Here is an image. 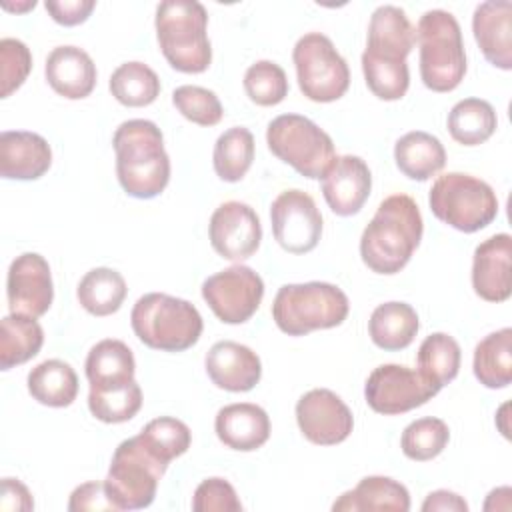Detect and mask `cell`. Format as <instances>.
Returning <instances> with one entry per match:
<instances>
[{"label": "cell", "instance_id": "1", "mask_svg": "<svg viewBox=\"0 0 512 512\" xmlns=\"http://www.w3.org/2000/svg\"><path fill=\"white\" fill-rule=\"evenodd\" d=\"M424 232L418 204L408 194L384 198L360 236L362 262L376 274H396L412 258Z\"/></svg>", "mask_w": 512, "mask_h": 512}, {"label": "cell", "instance_id": "2", "mask_svg": "<svg viewBox=\"0 0 512 512\" xmlns=\"http://www.w3.org/2000/svg\"><path fill=\"white\" fill-rule=\"evenodd\" d=\"M112 146L116 154V176L122 190L140 200L156 198L170 180V158L160 128L144 118L122 122Z\"/></svg>", "mask_w": 512, "mask_h": 512}, {"label": "cell", "instance_id": "3", "mask_svg": "<svg viewBox=\"0 0 512 512\" xmlns=\"http://www.w3.org/2000/svg\"><path fill=\"white\" fill-rule=\"evenodd\" d=\"M156 38L168 64L184 74H200L212 62L208 12L196 0H164L156 8Z\"/></svg>", "mask_w": 512, "mask_h": 512}, {"label": "cell", "instance_id": "4", "mask_svg": "<svg viewBox=\"0 0 512 512\" xmlns=\"http://www.w3.org/2000/svg\"><path fill=\"white\" fill-rule=\"evenodd\" d=\"M130 322L142 344L162 352H184L192 348L204 328L194 304L164 292L140 296L132 306Z\"/></svg>", "mask_w": 512, "mask_h": 512}, {"label": "cell", "instance_id": "5", "mask_svg": "<svg viewBox=\"0 0 512 512\" xmlns=\"http://www.w3.org/2000/svg\"><path fill=\"white\" fill-rule=\"evenodd\" d=\"M416 42L420 46V78L432 92H452L466 74V52L458 20L446 10L420 16Z\"/></svg>", "mask_w": 512, "mask_h": 512}, {"label": "cell", "instance_id": "6", "mask_svg": "<svg viewBox=\"0 0 512 512\" xmlns=\"http://www.w3.org/2000/svg\"><path fill=\"white\" fill-rule=\"evenodd\" d=\"M350 310L348 296L330 282L284 284L274 296L272 318L288 336L340 326Z\"/></svg>", "mask_w": 512, "mask_h": 512}, {"label": "cell", "instance_id": "7", "mask_svg": "<svg viewBox=\"0 0 512 512\" xmlns=\"http://www.w3.org/2000/svg\"><path fill=\"white\" fill-rule=\"evenodd\" d=\"M432 214L464 234L486 228L498 216L492 186L464 172H448L434 180L428 194Z\"/></svg>", "mask_w": 512, "mask_h": 512}, {"label": "cell", "instance_id": "8", "mask_svg": "<svg viewBox=\"0 0 512 512\" xmlns=\"http://www.w3.org/2000/svg\"><path fill=\"white\" fill-rule=\"evenodd\" d=\"M168 464L158 460L136 436L118 444L104 480L116 510H140L154 502Z\"/></svg>", "mask_w": 512, "mask_h": 512}, {"label": "cell", "instance_id": "9", "mask_svg": "<svg viewBox=\"0 0 512 512\" xmlns=\"http://www.w3.org/2000/svg\"><path fill=\"white\" fill-rule=\"evenodd\" d=\"M270 152L292 166L304 178H322L336 158L332 138L310 118L300 114H280L266 128Z\"/></svg>", "mask_w": 512, "mask_h": 512}, {"label": "cell", "instance_id": "10", "mask_svg": "<svg viewBox=\"0 0 512 512\" xmlns=\"http://www.w3.org/2000/svg\"><path fill=\"white\" fill-rule=\"evenodd\" d=\"M296 80L302 94L312 102L340 100L350 86V68L334 42L322 32L298 38L292 50Z\"/></svg>", "mask_w": 512, "mask_h": 512}, {"label": "cell", "instance_id": "11", "mask_svg": "<svg viewBox=\"0 0 512 512\" xmlns=\"http://www.w3.org/2000/svg\"><path fill=\"white\" fill-rule=\"evenodd\" d=\"M440 392L420 370L402 364H382L374 368L364 384L366 404L384 416L410 412Z\"/></svg>", "mask_w": 512, "mask_h": 512}, {"label": "cell", "instance_id": "12", "mask_svg": "<svg viewBox=\"0 0 512 512\" xmlns=\"http://www.w3.org/2000/svg\"><path fill=\"white\" fill-rule=\"evenodd\" d=\"M202 298L220 322L244 324L264 298V282L250 266L234 264L202 282Z\"/></svg>", "mask_w": 512, "mask_h": 512}, {"label": "cell", "instance_id": "13", "mask_svg": "<svg viewBox=\"0 0 512 512\" xmlns=\"http://www.w3.org/2000/svg\"><path fill=\"white\" fill-rule=\"evenodd\" d=\"M270 220L276 242L290 254H306L320 242L322 214L304 190L280 192L270 206Z\"/></svg>", "mask_w": 512, "mask_h": 512}, {"label": "cell", "instance_id": "14", "mask_svg": "<svg viewBox=\"0 0 512 512\" xmlns=\"http://www.w3.org/2000/svg\"><path fill=\"white\" fill-rule=\"evenodd\" d=\"M296 422L304 438L318 446L340 444L354 428L350 408L328 388H314L300 396L296 402Z\"/></svg>", "mask_w": 512, "mask_h": 512}, {"label": "cell", "instance_id": "15", "mask_svg": "<svg viewBox=\"0 0 512 512\" xmlns=\"http://www.w3.org/2000/svg\"><path fill=\"white\" fill-rule=\"evenodd\" d=\"M212 248L226 260L250 258L262 240V224L256 210L244 202L228 200L220 204L208 224Z\"/></svg>", "mask_w": 512, "mask_h": 512}, {"label": "cell", "instance_id": "16", "mask_svg": "<svg viewBox=\"0 0 512 512\" xmlns=\"http://www.w3.org/2000/svg\"><path fill=\"white\" fill-rule=\"evenodd\" d=\"M6 294L12 314H26L32 318L44 316L54 300L52 272L46 258L38 252L16 256L8 268Z\"/></svg>", "mask_w": 512, "mask_h": 512}, {"label": "cell", "instance_id": "17", "mask_svg": "<svg viewBox=\"0 0 512 512\" xmlns=\"http://www.w3.org/2000/svg\"><path fill=\"white\" fill-rule=\"evenodd\" d=\"M372 190V174L360 156H336L322 174V194L336 216H354Z\"/></svg>", "mask_w": 512, "mask_h": 512}, {"label": "cell", "instance_id": "18", "mask_svg": "<svg viewBox=\"0 0 512 512\" xmlns=\"http://www.w3.org/2000/svg\"><path fill=\"white\" fill-rule=\"evenodd\" d=\"M510 234H494L480 242L472 260V288L486 302H504L512 294Z\"/></svg>", "mask_w": 512, "mask_h": 512}, {"label": "cell", "instance_id": "19", "mask_svg": "<svg viewBox=\"0 0 512 512\" xmlns=\"http://www.w3.org/2000/svg\"><path fill=\"white\" fill-rule=\"evenodd\" d=\"M204 368L212 384L228 392H248L262 376L258 354L234 340L216 342L204 358Z\"/></svg>", "mask_w": 512, "mask_h": 512}, {"label": "cell", "instance_id": "20", "mask_svg": "<svg viewBox=\"0 0 512 512\" xmlns=\"http://www.w3.org/2000/svg\"><path fill=\"white\" fill-rule=\"evenodd\" d=\"M474 40L484 58L500 68L512 70V2L486 0L476 6L472 16Z\"/></svg>", "mask_w": 512, "mask_h": 512}, {"label": "cell", "instance_id": "21", "mask_svg": "<svg viewBox=\"0 0 512 512\" xmlns=\"http://www.w3.org/2000/svg\"><path fill=\"white\" fill-rule=\"evenodd\" d=\"M52 164V148L46 138L28 130H4L0 134V174L6 180H38Z\"/></svg>", "mask_w": 512, "mask_h": 512}, {"label": "cell", "instance_id": "22", "mask_svg": "<svg viewBox=\"0 0 512 512\" xmlns=\"http://www.w3.org/2000/svg\"><path fill=\"white\" fill-rule=\"evenodd\" d=\"M414 44L416 30L402 8L384 4L372 12L364 50L366 56L388 62H404Z\"/></svg>", "mask_w": 512, "mask_h": 512}, {"label": "cell", "instance_id": "23", "mask_svg": "<svg viewBox=\"0 0 512 512\" xmlns=\"http://www.w3.org/2000/svg\"><path fill=\"white\" fill-rule=\"evenodd\" d=\"M218 440L238 452H252L270 438V418L264 408L252 402L222 406L214 420Z\"/></svg>", "mask_w": 512, "mask_h": 512}, {"label": "cell", "instance_id": "24", "mask_svg": "<svg viewBox=\"0 0 512 512\" xmlns=\"http://www.w3.org/2000/svg\"><path fill=\"white\" fill-rule=\"evenodd\" d=\"M44 74L50 88L68 100L90 96L98 76L94 60L78 46H56L46 58Z\"/></svg>", "mask_w": 512, "mask_h": 512}, {"label": "cell", "instance_id": "25", "mask_svg": "<svg viewBox=\"0 0 512 512\" xmlns=\"http://www.w3.org/2000/svg\"><path fill=\"white\" fill-rule=\"evenodd\" d=\"M334 512H364V510H392L408 512L410 494L404 484L388 476H366L352 490L344 492L334 504Z\"/></svg>", "mask_w": 512, "mask_h": 512}, {"label": "cell", "instance_id": "26", "mask_svg": "<svg viewBox=\"0 0 512 512\" xmlns=\"http://www.w3.org/2000/svg\"><path fill=\"white\" fill-rule=\"evenodd\" d=\"M84 368L90 388H114L134 380L136 360L128 344L116 338H106L90 348Z\"/></svg>", "mask_w": 512, "mask_h": 512}, {"label": "cell", "instance_id": "27", "mask_svg": "<svg viewBox=\"0 0 512 512\" xmlns=\"http://www.w3.org/2000/svg\"><path fill=\"white\" fill-rule=\"evenodd\" d=\"M394 160L404 176L424 182L444 168L446 150L436 136L424 130H412L396 140Z\"/></svg>", "mask_w": 512, "mask_h": 512}, {"label": "cell", "instance_id": "28", "mask_svg": "<svg viewBox=\"0 0 512 512\" xmlns=\"http://www.w3.org/2000/svg\"><path fill=\"white\" fill-rule=\"evenodd\" d=\"M420 328L416 310L406 302H384L374 308L368 320L372 342L388 352L404 350L412 344Z\"/></svg>", "mask_w": 512, "mask_h": 512}, {"label": "cell", "instance_id": "29", "mask_svg": "<svg viewBox=\"0 0 512 512\" xmlns=\"http://www.w3.org/2000/svg\"><path fill=\"white\" fill-rule=\"evenodd\" d=\"M30 396L50 408H66L78 396V376L74 368L58 358L36 364L26 378Z\"/></svg>", "mask_w": 512, "mask_h": 512}, {"label": "cell", "instance_id": "30", "mask_svg": "<svg viewBox=\"0 0 512 512\" xmlns=\"http://www.w3.org/2000/svg\"><path fill=\"white\" fill-rule=\"evenodd\" d=\"M128 286L124 276L114 268H92L88 270L76 288L80 306L92 316H110L120 310Z\"/></svg>", "mask_w": 512, "mask_h": 512}, {"label": "cell", "instance_id": "31", "mask_svg": "<svg viewBox=\"0 0 512 512\" xmlns=\"http://www.w3.org/2000/svg\"><path fill=\"white\" fill-rule=\"evenodd\" d=\"M44 344V330L36 318L8 314L0 322V368L10 370L32 360Z\"/></svg>", "mask_w": 512, "mask_h": 512}, {"label": "cell", "instance_id": "32", "mask_svg": "<svg viewBox=\"0 0 512 512\" xmlns=\"http://www.w3.org/2000/svg\"><path fill=\"white\" fill-rule=\"evenodd\" d=\"M474 376L486 388H506L512 382V330L484 336L474 348Z\"/></svg>", "mask_w": 512, "mask_h": 512}, {"label": "cell", "instance_id": "33", "mask_svg": "<svg viewBox=\"0 0 512 512\" xmlns=\"http://www.w3.org/2000/svg\"><path fill=\"white\" fill-rule=\"evenodd\" d=\"M496 126V110L482 98H464L448 112V132L462 146L484 144Z\"/></svg>", "mask_w": 512, "mask_h": 512}, {"label": "cell", "instance_id": "34", "mask_svg": "<svg viewBox=\"0 0 512 512\" xmlns=\"http://www.w3.org/2000/svg\"><path fill=\"white\" fill-rule=\"evenodd\" d=\"M254 160V136L244 126H232L222 132L214 144V172L224 182H240Z\"/></svg>", "mask_w": 512, "mask_h": 512}, {"label": "cell", "instance_id": "35", "mask_svg": "<svg viewBox=\"0 0 512 512\" xmlns=\"http://www.w3.org/2000/svg\"><path fill=\"white\" fill-rule=\"evenodd\" d=\"M112 96L130 108H142L152 104L160 94L158 74L144 62L132 60L120 64L110 76Z\"/></svg>", "mask_w": 512, "mask_h": 512}, {"label": "cell", "instance_id": "36", "mask_svg": "<svg viewBox=\"0 0 512 512\" xmlns=\"http://www.w3.org/2000/svg\"><path fill=\"white\" fill-rule=\"evenodd\" d=\"M460 360V344L446 332L426 336L416 354L418 370L438 388H444L458 376Z\"/></svg>", "mask_w": 512, "mask_h": 512}, {"label": "cell", "instance_id": "37", "mask_svg": "<svg viewBox=\"0 0 512 512\" xmlns=\"http://www.w3.org/2000/svg\"><path fill=\"white\" fill-rule=\"evenodd\" d=\"M88 408L94 418L106 424L132 420L142 408V390L136 380L114 388H90Z\"/></svg>", "mask_w": 512, "mask_h": 512}, {"label": "cell", "instance_id": "38", "mask_svg": "<svg viewBox=\"0 0 512 512\" xmlns=\"http://www.w3.org/2000/svg\"><path fill=\"white\" fill-rule=\"evenodd\" d=\"M138 438L142 444L164 464H170L174 458L182 456L192 442L190 428L172 416H160L150 420L140 432Z\"/></svg>", "mask_w": 512, "mask_h": 512}, {"label": "cell", "instance_id": "39", "mask_svg": "<svg viewBox=\"0 0 512 512\" xmlns=\"http://www.w3.org/2000/svg\"><path fill=\"white\" fill-rule=\"evenodd\" d=\"M450 440L448 424L434 416H424L410 422L400 438V448L406 458L426 462L436 458Z\"/></svg>", "mask_w": 512, "mask_h": 512}, {"label": "cell", "instance_id": "40", "mask_svg": "<svg viewBox=\"0 0 512 512\" xmlns=\"http://www.w3.org/2000/svg\"><path fill=\"white\" fill-rule=\"evenodd\" d=\"M362 72L368 90L386 102L400 100L410 86V72L408 64L404 62H388L376 60L362 54Z\"/></svg>", "mask_w": 512, "mask_h": 512}, {"label": "cell", "instance_id": "41", "mask_svg": "<svg viewBox=\"0 0 512 512\" xmlns=\"http://www.w3.org/2000/svg\"><path fill=\"white\" fill-rule=\"evenodd\" d=\"M246 96L258 106H276L288 96V78L272 60L254 62L244 74Z\"/></svg>", "mask_w": 512, "mask_h": 512}, {"label": "cell", "instance_id": "42", "mask_svg": "<svg viewBox=\"0 0 512 512\" xmlns=\"http://www.w3.org/2000/svg\"><path fill=\"white\" fill-rule=\"evenodd\" d=\"M172 104L186 120L198 126H216L224 116L218 96L202 86H178L172 92Z\"/></svg>", "mask_w": 512, "mask_h": 512}, {"label": "cell", "instance_id": "43", "mask_svg": "<svg viewBox=\"0 0 512 512\" xmlns=\"http://www.w3.org/2000/svg\"><path fill=\"white\" fill-rule=\"evenodd\" d=\"M32 70V54L18 38L0 40V98L18 90Z\"/></svg>", "mask_w": 512, "mask_h": 512}, {"label": "cell", "instance_id": "44", "mask_svg": "<svg viewBox=\"0 0 512 512\" xmlns=\"http://www.w3.org/2000/svg\"><path fill=\"white\" fill-rule=\"evenodd\" d=\"M194 512H240L242 502L234 486L224 478H206L198 484L192 496Z\"/></svg>", "mask_w": 512, "mask_h": 512}, {"label": "cell", "instance_id": "45", "mask_svg": "<svg viewBox=\"0 0 512 512\" xmlns=\"http://www.w3.org/2000/svg\"><path fill=\"white\" fill-rule=\"evenodd\" d=\"M68 510L70 512H84V510H90V512H98V510H106V512H118L114 502L110 500L108 492H106V486L104 482H84L80 486H76L70 494V500H68Z\"/></svg>", "mask_w": 512, "mask_h": 512}, {"label": "cell", "instance_id": "46", "mask_svg": "<svg viewBox=\"0 0 512 512\" xmlns=\"http://www.w3.org/2000/svg\"><path fill=\"white\" fill-rule=\"evenodd\" d=\"M46 12L54 22L62 26H78L88 20L92 10L96 8L94 0H46Z\"/></svg>", "mask_w": 512, "mask_h": 512}, {"label": "cell", "instance_id": "47", "mask_svg": "<svg viewBox=\"0 0 512 512\" xmlns=\"http://www.w3.org/2000/svg\"><path fill=\"white\" fill-rule=\"evenodd\" d=\"M0 508L6 512H30L34 508L30 490L18 478H2Z\"/></svg>", "mask_w": 512, "mask_h": 512}, {"label": "cell", "instance_id": "48", "mask_svg": "<svg viewBox=\"0 0 512 512\" xmlns=\"http://www.w3.org/2000/svg\"><path fill=\"white\" fill-rule=\"evenodd\" d=\"M422 510L424 512H434V510H442V512H466L468 504L466 500L450 490H434L426 496V500L422 502Z\"/></svg>", "mask_w": 512, "mask_h": 512}, {"label": "cell", "instance_id": "49", "mask_svg": "<svg viewBox=\"0 0 512 512\" xmlns=\"http://www.w3.org/2000/svg\"><path fill=\"white\" fill-rule=\"evenodd\" d=\"M36 6V0H26L22 4H10V2H2V8L4 10H10V12H26V10H32Z\"/></svg>", "mask_w": 512, "mask_h": 512}, {"label": "cell", "instance_id": "50", "mask_svg": "<svg viewBox=\"0 0 512 512\" xmlns=\"http://www.w3.org/2000/svg\"><path fill=\"white\" fill-rule=\"evenodd\" d=\"M506 410H508V402H506V404H502V406H500V412H498V416H500V418H504V414H506ZM500 432H502V434H504V436H506V438H508V436H510V434H508V428H506V426H504V422H500Z\"/></svg>", "mask_w": 512, "mask_h": 512}]
</instances>
